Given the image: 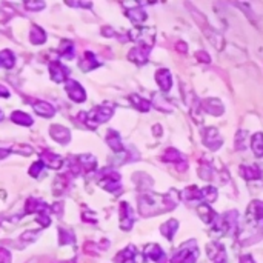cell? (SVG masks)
Wrapping results in <instances>:
<instances>
[{"label":"cell","mask_w":263,"mask_h":263,"mask_svg":"<svg viewBox=\"0 0 263 263\" xmlns=\"http://www.w3.org/2000/svg\"><path fill=\"white\" fill-rule=\"evenodd\" d=\"M239 263H256V262H254V259L251 256H243Z\"/></svg>","instance_id":"obj_45"},{"label":"cell","mask_w":263,"mask_h":263,"mask_svg":"<svg viewBox=\"0 0 263 263\" xmlns=\"http://www.w3.org/2000/svg\"><path fill=\"white\" fill-rule=\"evenodd\" d=\"M163 162H170V163H180L183 162V157L182 154L175 149V148H168L165 152H163Z\"/></svg>","instance_id":"obj_35"},{"label":"cell","mask_w":263,"mask_h":263,"mask_svg":"<svg viewBox=\"0 0 263 263\" xmlns=\"http://www.w3.org/2000/svg\"><path fill=\"white\" fill-rule=\"evenodd\" d=\"M183 200H205V202H216L217 189L213 186H206L205 189H199L197 186H188L182 192Z\"/></svg>","instance_id":"obj_4"},{"label":"cell","mask_w":263,"mask_h":263,"mask_svg":"<svg viewBox=\"0 0 263 263\" xmlns=\"http://www.w3.org/2000/svg\"><path fill=\"white\" fill-rule=\"evenodd\" d=\"M137 259H138V254H137L135 246L130 245L125 249H122V251L116 256L114 262L116 263H138Z\"/></svg>","instance_id":"obj_17"},{"label":"cell","mask_w":263,"mask_h":263,"mask_svg":"<svg viewBox=\"0 0 263 263\" xmlns=\"http://www.w3.org/2000/svg\"><path fill=\"white\" fill-rule=\"evenodd\" d=\"M206 251H208L210 259L213 260V263H226V260H228L226 249L220 243H210L206 248Z\"/></svg>","instance_id":"obj_13"},{"label":"cell","mask_w":263,"mask_h":263,"mask_svg":"<svg viewBox=\"0 0 263 263\" xmlns=\"http://www.w3.org/2000/svg\"><path fill=\"white\" fill-rule=\"evenodd\" d=\"M49 135L52 140H55L60 145H66L69 140H71V132H69L68 128L62 127V125H52L49 128Z\"/></svg>","instance_id":"obj_14"},{"label":"cell","mask_w":263,"mask_h":263,"mask_svg":"<svg viewBox=\"0 0 263 263\" xmlns=\"http://www.w3.org/2000/svg\"><path fill=\"white\" fill-rule=\"evenodd\" d=\"M177 205V200L174 197L168 196H159V194H143L138 197V211L143 217L156 216L165 211L174 210Z\"/></svg>","instance_id":"obj_1"},{"label":"cell","mask_w":263,"mask_h":263,"mask_svg":"<svg viewBox=\"0 0 263 263\" xmlns=\"http://www.w3.org/2000/svg\"><path fill=\"white\" fill-rule=\"evenodd\" d=\"M49 211H51V208H49L45 202H42L40 199H36V197H30V199L26 200L23 214H33V213H37V216H39V214L49 213Z\"/></svg>","instance_id":"obj_12"},{"label":"cell","mask_w":263,"mask_h":263,"mask_svg":"<svg viewBox=\"0 0 263 263\" xmlns=\"http://www.w3.org/2000/svg\"><path fill=\"white\" fill-rule=\"evenodd\" d=\"M149 52H151V46L148 45H138L135 48H132L128 54V59L137 65H143L148 62L149 57Z\"/></svg>","instance_id":"obj_11"},{"label":"cell","mask_w":263,"mask_h":263,"mask_svg":"<svg viewBox=\"0 0 263 263\" xmlns=\"http://www.w3.org/2000/svg\"><path fill=\"white\" fill-rule=\"evenodd\" d=\"M40 162L44 163L45 166H48V168L51 170H59L62 168V165H63V159L57 154H54V152L51 151H44L40 154Z\"/></svg>","instance_id":"obj_18"},{"label":"cell","mask_w":263,"mask_h":263,"mask_svg":"<svg viewBox=\"0 0 263 263\" xmlns=\"http://www.w3.org/2000/svg\"><path fill=\"white\" fill-rule=\"evenodd\" d=\"M134 225V211L130 203L122 202L120 203V228L123 231H130Z\"/></svg>","instance_id":"obj_10"},{"label":"cell","mask_w":263,"mask_h":263,"mask_svg":"<svg viewBox=\"0 0 263 263\" xmlns=\"http://www.w3.org/2000/svg\"><path fill=\"white\" fill-rule=\"evenodd\" d=\"M203 108L208 111V113H211V114H214V116L223 114V111H225L223 105H221V103H220L219 100H216V99H208V100H205V102H203Z\"/></svg>","instance_id":"obj_25"},{"label":"cell","mask_w":263,"mask_h":263,"mask_svg":"<svg viewBox=\"0 0 263 263\" xmlns=\"http://www.w3.org/2000/svg\"><path fill=\"white\" fill-rule=\"evenodd\" d=\"M102 63L97 60V57L95 55L91 52V51H87L85 52V55H83V59H82V62H80V68H82V71H85V73H88V71H92L94 68H97V66H100Z\"/></svg>","instance_id":"obj_23"},{"label":"cell","mask_w":263,"mask_h":263,"mask_svg":"<svg viewBox=\"0 0 263 263\" xmlns=\"http://www.w3.org/2000/svg\"><path fill=\"white\" fill-rule=\"evenodd\" d=\"M44 168H45V165L42 163L40 160H37V162H34V163L31 165V168H30V171H28V173H30L31 177H39L40 173L44 171Z\"/></svg>","instance_id":"obj_37"},{"label":"cell","mask_w":263,"mask_h":263,"mask_svg":"<svg viewBox=\"0 0 263 263\" xmlns=\"http://www.w3.org/2000/svg\"><path fill=\"white\" fill-rule=\"evenodd\" d=\"M106 143H108V146L113 149L114 152H122V151H125V146H123V143H122V137H120L119 132L114 131V130L108 131V134H106Z\"/></svg>","instance_id":"obj_22"},{"label":"cell","mask_w":263,"mask_h":263,"mask_svg":"<svg viewBox=\"0 0 263 263\" xmlns=\"http://www.w3.org/2000/svg\"><path fill=\"white\" fill-rule=\"evenodd\" d=\"M0 120H3V113H2V109H0Z\"/></svg>","instance_id":"obj_46"},{"label":"cell","mask_w":263,"mask_h":263,"mask_svg":"<svg viewBox=\"0 0 263 263\" xmlns=\"http://www.w3.org/2000/svg\"><path fill=\"white\" fill-rule=\"evenodd\" d=\"M49 74H51V79L55 83H62V82L68 80L69 69L63 63H60L59 60H51L49 62Z\"/></svg>","instance_id":"obj_9"},{"label":"cell","mask_w":263,"mask_h":263,"mask_svg":"<svg viewBox=\"0 0 263 263\" xmlns=\"http://www.w3.org/2000/svg\"><path fill=\"white\" fill-rule=\"evenodd\" d=\"M59 243H60L62 246L76 243V235H74V232L60 228V229H59Z\"/></svg>","instance_id":"obj_36"},{"label":"cell","mask_w":263,"mask_h":263,"mask_svg":"<svg viewBox=\"0 0 263 263\" xmlns=\"http://www.w3.org/2000/svg\"><path fill=\"white\" fill-rule=\"evenodd\" d=\"M100 180H99V185L106 189L111 194H117L122 191V185H120V174L111 168H105L100 171Z\"/></svg>","instance_id":"obj_5"},{"label":"cell","mask_w":263,"mask_h":263,"mask_svg":"<svg viewBox=\"0 0 263 263\" xmlns=\"http://www.w3.org/2000/svg\"><path fill=\"white\" fill-rule=\"evenodd\" d=\"M16 63V55H14L12 51L9 49H3L0 52V68H6V69H11Z\"/></svg>","instance_id":"obj_30"},{"label":"cell","mask_w":263,"mask_h":263,"mask_svg":"<svg viewBox=\"0 0 263 263\" xmlns=\"http://www.w3.org/2000/svg\"><path fill=\"white\" fill-rule=\"evenodd\" d=\"M251 149L256 157H263V134L257 132L251 137Z\"/></svg>","instance_id":"obj_32"},{"label":"cell","mask_w":263,"mask_h":263,"mask_svg":"<svg viewBox=\"0 0 263 263\" xmlns=\"http://www.w3.org/2000/svg\"><path fill=\"white\" fill-rule=\"evenodd\" d=\"M248 220H249V223H253L256 229H260V232L263 234V202L254 200L249 205Z\"/></svg>","instance_id":"obj_7"},{"label":"cell","mask_w":263,"mask_h":263,"mask_svg":"<svg viewBox=\"0 0 263 263\" xmlns=\"http://www.w3.org/2000/svg\"><path fill=\"white\" fill-rule=\"evenodd\" d=\"M65 91L66 94L69 95V99L73 102H77V103H82L87 100V91L83 89V87L80 85L79 82L73 80V79H68L65 82Z\"/></svg>","instance_id":"obj_8"},{"label":"cell","mask_w":263,"mask_h":263,"mask_svg":"<svg viewBox=\"0 0 263 263\" xmlns=\"http://www.w3.org/2000/svg\"><path fill=\"white\" fill-rule=\"evenodd\" d=\"M59 54L62 55L63 59H68V60L74 59L76 49H74V44H73V42L63 40V42H62V45H60V51H59Z\"/></svg>","instance_id":"obj_34"},{"label":"cell","mask_w":263,"mask_h":263,"mask_svg":"<svg viewBox=\"0 0 263 263\" xmlns=\"http://www.w3.org/2000/svg\"><path fill=\"white\" fill-rule=\"evenodd\" d=\"M0 97H5V99L9 97V91L5 85H0Z\"/></svg>","instance_id":"obj_44"},{"label":"cell","mask_w":263,"mask_h":263,"mask_svg":"<svg viewBox=\"0 0 263 263\" xmlns=\"http://www.w3.org/2000/svg\"><path fill=\"white\" fill-rule=\"evenodd\" d=\"M177 229H178V221L174 220V219H173V220H168L166 223H163V225L160 226V232H162L168 240H173V237H174V234H175Z\"/></svg>","instance_id":"obj_26"},{"label":"cell","mask_w":263,"mask_h":263,"mask_svg":"<svg viewBox=\"0 0 263 263\" xmlns=\"http://www.w3.org/2000/svg\"><path fill=\"white\" fill-rule=\"evenodd\" d=\"M145 257L156 262V263H166V254L163 253V249L159 245H148L145 248Z\"/></svg>","instance_id":"obj_19"},{"label":"cell","mask_w":263,"mask_h":263,"mask_svg":"<svg viewBox=\"0 0 263 263\" xmlns=\"http://www.w3.org/2000/svg\"><path fill=\"white\" fill-rule=\"evenodd\" d=\"M130 100H131V103H132L138 111H142V113H146V111L151 109V103H149V100L143 99V97L137 95V94H131V95H130Z\"/></svg>","instance_id":"obj_33"},{"label":"cell","mask_w":263,"mask_h":263,"mask_svg":"<svg viewBox=\"0 0 263 263\" xmlns=\"http://www.w3.org/2000/svg\"><path fill=\"white\" fill-rule=\"evenodd\" d=\"M203 143L210 149H219L223 140H221V137L219 135V131L216 128H206L203 131Z\"/></svg>","instance_id":"obj_15"},{"label":"cell","mask_w":263,"mask_h":263,"mask_svg":"<svg viewBox=\"0 0 263 263\" xmlns=\"http://www.w3.org/2000/svg\"><path fill=\"white\" fill-rule=\"evenodd\" d=\"M0 263H11V253L6 248H0Z\"/></svg>","instance_id":"obj_40"},{"label":"cell","mask_w":263,"mask_h":263,"mask_svg":"<svg viewBox=\"0 0 263 263\" xmlns=\"http://www.w3.org/2000/svg\"><path fill=\"white\" fill-rule=\"evenodd\" d=\"M28 102L31 103L33 109L36 111L39 116H42V117L49 119V117H52V116L55 114L54 106H52L51 103L45 102V100H31V99H28Z\"/></svg>","instance_id":"obj_16"},{"label":"cell","mask_w":263,"mask_h":263,"mask_svg":"<svg viewBox=\"0 0 263 263\" xmlns=\"http://www.w3.org/2000/svg\"><path fill=\"white\" fill-rule=\"evenodd\" d=\"M197 59H200V60H205V63H210V62H211L210 55H208L206 52H203V51H199V52H197Z\"/></svg>","instance_id":"obj_42"},{"label":"cell","mask_w":263,"mask_h":263,"mask_svg":"<svg viewBox=\"0 0 263 263\" xmlns=\"http://www.w3.org/2000/svg\"><path fill=\"white\" fill-rule=\"evenodd\" d=\"M199 259V248L196 240L183 243L171 257V263H196Z\"/></svg>","instance_id":"obj_3"},{"label":"cell","mask_w":263,"mask_h":263,"mask_svg":"<svg viewBox=\"0 0 263 263\" xmlns=\"http://www.w3.org/2000/svg\"><path fill=\"white\" fill-rule=\"evenodd\" d=\"M76 160L80 166L82 173H91V171L95 170V166H97V160L91 154H80V156L76 157Z\"/></svg>","instance_id":"obj_21"},{"label":"cell","mask_w":263,"mask_h":263,"mask_svg":"<svg viewBox=\"0 0 263 263\" xmlns=\"http://www.w3.org/2000/svg\"><path fill=\"white\" fill-rule=\"evenodd\" d=\"M113 114H114V106L111 103H103L100 106H95L91 111H87V113L83 111V113H80L77 116V119L85 123L88 128L95 130L99 125L108 122L111 117H113Z\"/></svg>","instance_id":"obj_2"},{"label":"cell","mask_w":263,"mask_h":263,"mask_svg":"<svg viewBox=\"0 0 263 263\" xmlns=\"http://www.w3.org/2000/svg\"><path fill=\"white\" fill-rule=\"evenodd\" d=\"M127 16L130 17V20L132 22V23H135V25H140V23H143L145 20H146V12L142 9V8H134V9H128L127 11Z\"/></svg>","instance_id":"obj_31"},{"label":"cell","mask_w":263,"mask_h":263,"mask_svg":"<svg viewBox=\"0 0 263 263\" xmlns=\"http://www.w3.org/2000/svg\"><path fill=\"white\" fill-rule=\"evenodd\" d=\"M11 120L14 123L20 125V127H31L33 125V117L25 114L23 111H14V113L11 114Z\"/></svg>","instance_id":"obj_27"},{"label":"cell","mask_w":263,"mask_h":263,"mask_svg":"<svg viewBox=\"0 0 263 263\" xmlns=\"http://www.w3.org/2000/svg\"><path fill=\"white\" fill-rule=\"evenodd\" d=\"M44 8H45L44 2H26L25 3V9H28V11H40Z\"/></svg>","instance_id":"obj_39"},{"label":"cell","mask_w":263,"mask_h":263,"mask_svg":"<svg viewBox=\"0 0 263 263\" xmlns=\"http://www.w3.org/2000/svg\"><path fill=\"white\" fill-rule=\"evenodd\" d=\"M240 175L246 180H257L262 177V171L257 166H240Z\"/></svg>","instance_id":"obj_29"},{"label":"cell","mask_w":263,"mask_h":263,"mask_svg":"<svg viewBox=\"0 0 263 263\" xmlns=\"http://www.w3.org/2000/svg\"><path fill=\"white\" fill-rule=\"evenodd\" d=\"M69 263H74V262H69Z\"/></svg>","instance_id":"obj_47"},{"label":"cell","mask_w":263,"mask_h":263,"mask_svg":"<svg viewBox=\"0 0 263 263\" xmlns=\"http://www.w3.org/2000/svg\"><path fill=\"white\" fill-rule=\"evenodd\" d=\"M156 82L157 85L160 87L162 91H170L171 87H173V77H171V73L168 69H159L156 73Z\"/></svg>","instance_id":"obj_20"},{"label":"cell","mask_w":263,"mask_h":263,"mask_svg":"<svg viewBox=\"0 0 263 263\" xmlns=\"http://www.w3.org/2000/svg\"><path fill=\"white\" fill-rule=\"evenodd\" d=\"M12 152V149H6V148H0V160H5L9 154Z\"/></svg>","instance_id":"obj_43"},{"label":"cell","mask_w":263,"mask_h":263,"mask_svg":"<svg viewBox=\"0 0 263 263\" xmlns=\"http://www.w3.org/2000/svg\"><path fill=\"white\" fill-rule=\"evenodd\" d=\"M197 213H199L200 219L205 221V223H211V221H214V220L217 219L216 213H214V211L211 210V208L208 206V205H205V203L199 205V208H197Z\"/></svg>","instance_id":"obj_28"},{"label":"cell","mask_w":263,"mask_h":263,"mask_svg":"<svg viewBox=\"0 0 263 263\" xmlns=\"http://www.w3.org/2000/svg\"><path fill=\"white\" fill-rule=\"evenodd\" d=\"M239 226V213L232 210L225 214H221L217 219V223L214 225V229L223 234H234Z\"/></svg>","instance_id":"obj_6"},{"label":"cell","mask_w":263,"mask_h":263,"mask_svg":"<svg viewBox=\"0 0 263 263\" xmlns=\"http://www.w3.org/2000/svg\"><path fill=\"white\" fill-rule=\"evenodd\" d=\"M30 40L33 45H44L46 42V34L45 31L42 30L40 26L37 25H33L31 26V31H30Z\"/></svg>","instance_id":"obj_24"},{"label":"cell","mask_w":263,"mask_h":263,"mask_svg":"<svg viewBox=\"0 0 263 263\" xmlns=\"http://www.w3.org/2000/svg\"><path fill=\"white\" fill-rule=\"evenodd\" d=\"M37 237H39L37 231H30V232H23L22 240L23 242H34V240H37Z\"/></svg>","instance_id":"obj_41"},{"label":"cell","mask_w":263,"mask_h":263,"mask_svg":"<svg viewBox=\"0 0 263 263\" xmlns=\"http://www.w3.org/2000/svg\"><path fill=\"white\" fill-rule=\"evenodd\" d=\"M37 221H39V225L42 228H46L51 225V217H49V213H44V214H39L37 216Z\"/></svg>","instance_id":"obj_38"}]
</instances>
